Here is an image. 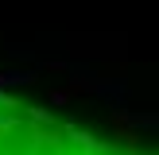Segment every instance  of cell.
I'll use <instances>...</instances> for the list:
<instances>
[{"instance_id":"1","label":"cell","mask_w":159,"mask_h":155,"mask_svg":"<svg viewBox=\"0 0 159 155\" xmlns=\"http://www.w3.org/2000/svg\"><path fill=\"white\" fill-rule=\"evenodd\" d=\"M16 82H35L31 70H12V74H0V85H16Z\"/></svg>"}]
</instances>
